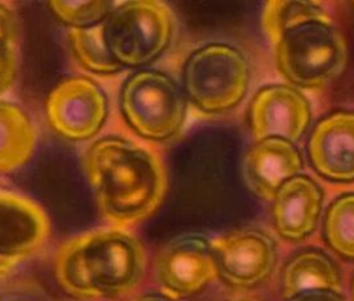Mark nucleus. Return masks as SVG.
Segmentation results:
<instances>
[{"mask_svg":"<svg viewBox=\"0 0 354 301\" xmlns=\"http://www.w3.org/2000/svg\"><path fill=\"white\" fill-rule=\"evenodd\" d=\"M83 170L97 207L113 228L129 229L149 218L167 191L156 153L122 137H102L83 155Z\"/></svg>","mask_w":354,"mask_h":301,"instance_id":"f257e3e1","label":"nucleus"},{"mask_svg":"<svg viewBox=\"0 0 354 301\" xmlns=\"http://www.w3.org/2000/svg\"><path fill=\"white\" fill-rule=\"evenodd\" d=\"M261 23L278 70L292 84L315 88L337 77L347 62L342 32L311 1H266Z\"/></svg>","mask_w":354,"mask_h":301,"instance_id":"f03ea898","label":"nucleus"},{"mask_svg":"<svg viewBox=\"0 0 354 301\" xmlns=\"http://www.w3.org/2000/svg\"><path fill=\"white\" fill-rule=\"evenodd\" d=\"M145 266L142 243L127 229L113 226L68 239L54 257L58 286L80 300L127 294L141 282Z\"/></svg>","mask_w":354,"mask_h":301,"instance_id":"7ed1b4c3","label":"nucleus"},{"mask_svg":"<svg viewBox=\"0 0 354 301\" xmlns=\"http://www.w3.org/2000/svg\"><path fill=\"white\" fill-rule=\"evenodd\" d=\"M173 30L169 7L155 0L118 4L101 25L105 47L122 69L145 66L160 57Z\"/></svg>","mask_w":354,"mask_h":301,"instance_id":"20e7f679","label":"nucleus"},{"mask_svg":"<svg viewBox=\"0 0 354 301\" xmlns=\"http://www.w3.org/2000/svg\"><path fill=\"white\" fill-rule=\"evenodd\" d=\"M250 72L243 54L224 43L195 50L183 68V91L203 113H223L246 95Z\"/></svg>","mask_w":354,"mask_h":301,"instance_id":"39448f33","label":"nucleus"},{"mask_svg":"<svg viewBox=\"0 0 354 301\" xmlns=\"http://www.w3.org/2000/svg\"><path fill=\"white\" fill-rule=\"evenodd\" d=\"M187 102L184 91L170 76L149 69L133 73L119 94L124 122L149 141H166L183 130Z\"/></svg>","mask_w":354,"mask_h":301,"instance_id":"423d86ee","label":"nucleus"},{"mask_svg":"<svg viewBox=\"0 0 354 301\" xmlns=\"http://www.w3.org/2000/svg\"><path fill=\"white\" fill-rule=\"evenodd\" d=\"M46 116L53 130L64 138L87 141L104 127L108 99L104 90L90 77H68L50 91Z\"/></svg>","mask_w":354,"mask_h":301,"instance_id":"0eeeda50","label":"nucleus"},{"mask_svg":"<svg viewBox=\"0 0 354 301\" xmlns=\"http://www.w3.org/2000/svg\"><path fill=\"white\" fill-rule=\"evenodd\" d=\"M48 236V217L35 200L0 189V279L41 250Z\"/></svg>","mask_w":354,"mask_h":301,"instance_id":"6e6552de","label":"nucleus"},{"mask_svg":"<svg viewBox=\"0 0 354 301\" xmlns=\"http://www.w3.org/2000/svg\"><path fill=\"white\" fill-rule=\"evenodd\" d=\"M155 272L163 294L173 300L201 291L218 275L212 243L195 235L174 239L159 253Z\"/></svg>","mask_w":354,"mask_h":301,"instance_id":"1a4fd4ad","label":"nucleus"},{"mask_svg":"<svg viewBox=\"0 0 354 301\" xmlns=\"http://www.w3.org/2000/svg\"><path fill=\"white\" fill-rule=\"evenodd\" d=\"M218 275L234 287H253L274 271L277 247L274 240L257 229L232 232L212 242Z\"/></svg>","mask_w":354,"mask_h":301,"instance_id":"9d476101","label":"nucleus"},{"mask_svg":"<svg viewBox=\"0 0 354 301\" xmlns=\"http://www.w3.org/2000/svg\"><path fill=\"white\" fill-rule=\"evenodd\" d=\"M310 120L308 99L290 86L263 87L250 102L249 123L254 141L279 137L296 142L306 133Z\"/></svg>","mask_w":354,"mask_h":301,"instance_id":"9b49d317","label":"nucleus"},{"mask_svg":"<svg viewBox=\"0 0 354 301\" xmlns=\"http://www.w3.org/2000/svg\"><path fill=\"white\" fill-rule=\"evenodd\" d=\"M314 168L330 181H354V113L335 112L314 127L308 141Z\"/></svg>","mask_w":354,"mask_h":301,"instance_id":"f8f14e48","label":"nucleus"},{"mask_svg":"<svg viewBox=\"0 0 354 301\" xmlns=\"http://www.w3.org/2000/svg\"><path fill=\"white\" fill-rule=\"evenodd\" d=\"M301 167V157L293 142L279 137L256 141L243 159L245 181L264 200H272L281 185L297 175Z\"/></svg>","mask_w":354,"mask_h":301,"instance_id":"ddd939ff","label":"nucleus"},{"mask_svg":"<svg viewBox=\"0 0 354 301\" xmlns=\"http://www.w3.org/2000/svg\"><path fill=\"white\" fill-rule=\"evenodd\" d=\"M321 188L306 175H295L281 185L272 199V218L278 233L301 240L317 226L322 211Z\"/></svg>","mask_w":354,"mask_h":301,"instance_id":"4468645a","label":"nucleus"},{"mask_svg":"<svg viewBox=\"0 0 354 301\" xmlns=\"http://www.w3.org/2000/svg\"><path fill=\"white\" fill-rule=\"evenodd\" d=\"M36 128L17 104L0 98V174L24 166L36 148Z\"/></svg>","mask_w":354,"mask_h":301,"instance_id":"2eb2a0df","label":"nucleus"},{"mask_svg":"<svg viewBox=\"0 0 354 301\" xmlns=\"http://www.w3.org/2000/svg\"><path fill=\"white\" fill-rule=\"evenodd\" d=\"M313 290L340 291V275L325 254L303 251L295 255L282 272V297L290 300Z\"/></svg>","mask_w":354,"mask_h":301,"instance_id":"dca6fc26","label":"nucleus"},{"mask_svg":"<svg viewBox=\"0 0 354 301\" xmlns=\"http://www.w3.org/2000/svg\"><path fill=\"white\" fill-rule=\"evenodd\" d=\"M101 25L90 29H71L68 32L69 46L75 59L84 69L97 75H115L122 68L105 47Z\"/></svg>","mask_w":354,"mask_h":301,"instance_id":"f3484780","label":"nucleus"},{"mask_svg":"<svg viewBox=\"0 0 354 301\" xmlns=\"http://www.w3.org/2000/svg\"><path fill=\"white\" fill-rule=\"evenodd\" d=\"M325 237L340 255L354 258V193L337 197L325 215Z\"/></svg>","mask_w":354,"mask_h":301,"instance_id":"a211bd4d","label":"nucleus"},{"mask_svg":"<svg viewBox=\"0 0 354 301\" xmlns=\"http://www.w3.org/2000/svg\"><path fill=\"white\" fill-rule=\"evenodd\" d=\"M111 1H48V8L53 15L71 29L95 28L108 18L113 10Z\"/></svg>","mask_w":354,"mask_h":301,"instance_id":"6ab92c4d","label":"nucleus"},{"mask_svg":"<svg viewBox=\"0 0 354 301\" xmlns=\"http://www.w3.org/2000/svg\"><path fill=\"white\" fill-rule=\"evenodd\" d=\"M18 72L17 47L0 43V95L14 83Z\"/></svg>","mask_w":354,"mask_h":301,"instance_id":"aec40b11","label":"nucleus"},{"mask_svg":"<svg viewBox=\"0 0 354 301\" xmlns=\"http://www.w3.org/2000/svg\"><path fill=\"white\" fill-rule=\"evenodd\" d=\"M19 40V23L15 12L0 3V43L17 47Z\"/></svg>","mask_w":354,"mask_h":301,"instance_id":"412c9836","label":"nucleus"},{"mask_svg":"<svg viewBox=\"0 0 354 301\" xmlns=\"http://www.w3.org/2000/svg\"><path fill=\"white\" fill-rule=\"evenodd\" d=\"M288 301H346L340 291L333 290H313L301 293Z\"/></svg>","mask_w":354,"mask_h":301,"instance_id":"4be33fe9","label":"nucleus"},{"mask_svg":"<svg viewBox=\"0 0 354 301\" xmlns=\"http://www.w3.org/2000/svg\"><path fill=\"white\" fill-rule=\"evenodd\" d=\"M130 301H174L173 298L167 297V295H159V294H144V295H138Z\"/></svg>","mask_w":354,"mask_h":301,"instance_id":"5701e85b","label":"nucleus"},{"mask_svg":"<svg viewBox=\"0 0 354 301\" xmlns=\"http://www.w3.org/2000/svg\"><path fill=\"white\" fill-rule=\"evenodd\" d=\"M353 300H354V286H353Z\"/></svg>","mask_w":354,"mask_h":301,"instance_id":"b1692460","label":"nucleus"},{"mask_svg":"<svg viewBox=\"0 0 354 301\" xmlns=\"http://www.w3.org/2000/svg\"><path fill=\"white\" fill-rule=\"evenodd\" d=\"M12 301H25V300H12Z\"/></svg>","mask_w":354,"mask_h":301,"instance_id":"393cba45","label":"nucleus"}]
</instances>
